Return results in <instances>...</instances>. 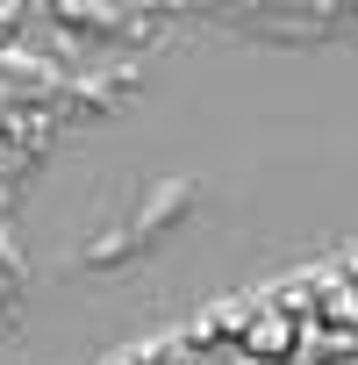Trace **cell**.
Segmentation results:
<instances>
[{"instance_id":"cell-1","label":"cell","mask_w":358,"mask_h":365,"mask_svg":"<svg viewBox=\"0 0 358 365\" xmlns=\"http://www.w3.org/2000/svg\"><path fill=\"white\" fill-rule=\"evenodd\" d=\"M301 329H308V322H301L294 308H280V301H272V308H251V315L237 322L244 351H258V358H287V365H294V344H301Z\"/></svg>"},{"instance_id":"cell-2","label":"cell","mask_w":358,"mask_h":365,"mask_svg":"<svg viewBox=\"0 0 358 365\" xmlns=\"http://www.w3.org/2000/svg\"><path fill=\"white\" fill-rule=\"evenodd\" d=\"M165 365H201V358H165Z\"/></svg>"}]
</instances>
